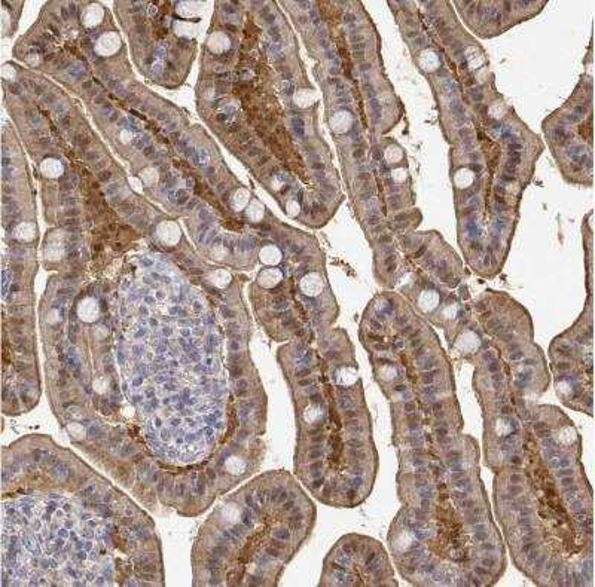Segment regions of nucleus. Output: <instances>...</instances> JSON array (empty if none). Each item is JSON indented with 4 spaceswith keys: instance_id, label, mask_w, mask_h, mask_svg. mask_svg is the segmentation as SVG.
Returning <instances> with one entry per match:
<instances>
[{
    "instance_id": "f257e3e1",
    "label": "nucleus",
    "mask_w": 595,
    "mask_h": 587,
    "mask_svg": "<svg viewBox=\"0 0 595 587\" xmlns=\"http://www.w3.org/2000/svg\"><path fill=\"white\" fill-rule=\"evenodd\" d=\"M119 48H121V37L115 32L104 33L95 43V52L102 57H110L118 52Z\"/></svg>"
},
{
    "instance_id": "f03ea898",
    "label": "nucleus",
    "mask_w": 595,
    "mask_h": 587,
    "mask_svg": "<svg viewBox=\"0 0 595 587\" xmlns=\"http://www.w3.org/2000/svg\"><path fill=\"white\" fill-rule=\"evenodd\" d=\"M158 238L165 244V245H176L180 240V229L177 226V223L171 222V220H165L162 223H159L158 229Z\"/></svg>"
},
{
    "instance_id": "7ed1b4c3",
    "label": "nucleus",
    "mask_w": 595,
    "mask_h": 587,
    "mask_svg": "<svg viewBox=\"0 0 595 587\" xmlns=\"http://www.w3.org/2000/svg\"><path fill=\"white\" fill-rule=\"evenodd\" d=\"M301 290L306 294V296H319L323 292V279L319 274L313 272V274H306L302 279H301Z\"/></svg>"
},
{
    "instance_id": "20e7f679",
    "label": "nucleus",
    "mask_w": 595,
    "mask_h": 587,
    "mask_svg": "<svg viewBox=\"0 0 595 587\" xmlns=\"http://www.w3.org/2000/svg\"><path fill=\"white\" fill-rule=\"evenodd\" d=\"M99 303L92 297L84 299L78 307V317L85 323H92L99 318Z\"/></svg>"
},
{
    "instance_id": "39448f33",
    "label": "nucleus",
    "mask_w": 595,
    "mask_h": 587,
    "mask_svg": "<svg viewBox=\"0 0 595 587\" xmlns=\"http://www.w3.org/2000/svg\"><path fill=\"white\" fill-rule=\"evenodd\" d=\"M353 125V117L348 112L340 110L330 117V128L335 134H345Z\"/></svg>"
},
{
    "instance_id": "423d86ee",
    "label": "nucleus",
    "mask_w": 595,
    "mask_h": 587,
    "mask_svg": "<svg viewBox=\"0 0 595 587\" xmlns=\"http://www.w3.org/2000/svg\"><path fill=\"white\" fill-rule=\"evenodd\" d=\"M207 46L208 49L213 54H223L229 49L231 46V40L225 33L216 32V33H211L208 40H207Z\"/></svg>"
},
{
    "instance_id": "0eeeda50",
    "label": "nucleus",
    "mask_w": 595,
    "mask_h": 587,
    "mask_svg": "<svg viewBox=\"0 0 595 587\" xmlns=\"http://www.w3.org/2000/svg\"><path fill=\"white\" fill-rule=\"evenodd\" d=\"M103 16H104L103 8L100 5L92 3L85 9V12L82 15V22H84V26H86V27H95L103 21Z\"/></svg>"
},
{
    "instance_id": "6e6552de",
    "label": "nucleus",
    "mask_w": 595,
    "mask_h": 587,
    "mask_svg": "<svg viewBox=\"0 0 595 587\" xmlns=\"http://www.w3.org/2000/svg\"><path fill=\"white\" fill-rule=\"evenodd\" d=\"M281 279H283L281 271H278V269H275V268H270V269H265V271H262V272L259 274L257 283H259V286H262L264 289H272V287H275V286L280 283Z\"/></svg>"
},
{
    "instance_id": "1a4fd4ad",
    "label": "nucleus",
    "mask_w": 595,
    "mask_h": 587,
    "mask_svg": "<svg viewBox=\"0 0 595 587\" xmlns=\"http://www.w3.org/2000/svg\"><path fill=\"white\" fill-rule=\"evenodd\" d=\"M439 305V294L435 290H423L418 297V308L423 312H430Z\"/></svg>"
},
{
    "instance_id": "9d476101",
    "label": "nucleus",
    "mask_w": 595,
    "mask_h": 587,
    "mask_svg": "<svg viewBox=\"0 0 595 587\" xmlns=\"http://www.w3.org/2000/svg\"><path fill=\"white\" fill-rule=\"evenodd\" d=\"M259 259L262 263L270 265V266L278 265L281 262V251L275 245H265V247H262L259 253Z\"/></svg>"
},
{
    "instance_id": "9b49d317",
    "label": "nucleus",
    "mask_w": 595,
    "mask_h": 587,
    "mask_svg": "<svg viewBox=\"0 0 595 587\" xmlns=\"http://www.w3.org/2000/svg\"><path fill=\"white\" fill-rule=\"evenodd\" d=\"M40 171H42V174L46 176V177L55 179V177H60V176L63 174L64 168H63V163H61L58 159L48 158V159H45V161L40 163Z\"/></svg>"
},
{
    "instance_id": "f8f14e48",
    "label": "nucleus",
    "mask_w": 595,
    "mask_h": 587,
    "mask_svg": "<svg viewBox=\"0 0 595 587\" xmlns=\"http://www.w3.org/2000/svg\"><path fill=\"white\" fill-rule=\"evenodd\" d=\"M317 98L319 97H317L316 91H313V89H299L293 96V103L298 107L305 109V107H309L311 104H314L317 101Z\"/></svg>"
},
{
    "instance_id": "ddd939ff",
    "label": "nucleus",
    "mask_w": 595,
    "mask_h": 587,
    "mask_svg": "<svg viewBox=\"0 0 595 587\" xmlns=\"http://www.w3.org/2000/svg\"><path fill=\"white\" fill-rule=\"evenodd\" d=\"M479 338L476 336V333H473V332H466V333H463L461 336H460V339H459V342H457V345H459V348L461 349V352H464V354H469V352H473L476 348L479 346Z\"/></svg>"
},
{
    "instance_id": "4468645a",
    "label": "nucleus",
    "mask_w": 595,
    "mask_h": 587,
    "mask_svg": "<svg viewBox=\"0 0 595 587\" xmlns=\"http://www.w3.org/2000/svg\"><path fill=\"white\" fill-rule=\"evenodd\" d=\"M439 57L433 51H423L420 54V67L425 72H435L439 67Z\"/></svg>"
},
{
    "instance_id": "2eb2a0df",
    "label": "nucleus",
    "mask_w": 595,
    "mask_h": 587,
    "mask_svg": "<svg viewBox=\"0 0 595 587\" xmlns=\"http://www.w3.org/2000/svg\"><path fill=\"white\" fill-rule=\"evenodd\" d=\"M34 235H36V228L33 223H29V222L18 225V228L15 229V238L22 243L32 241L34 238Z\"/></svg>"
},
{
    "instance_id": "dca6fc26",
    "label": "nucleus",
    "mask_w": 595,
    "mask_h": 587,
    "mask_svg": "<svg viewBox=\"0 0 595 587\" xmlns=\"http://www.w3.org/2000/svg\"><path fill=\"white\" fill-rule=\"evenodd\" d=\"M201 3L197 2H182L177 5V14L185 18H194L201 14Z\"/></svg>"
},
{
    "instance_id": "f3484780",
    "label": "nucleus",
    "mask_w": 595,
    "mask_h": 587,
    "mask_svg": "<svg viewBox=\"0 0 595 587\" xmlns=\"http://www.w3.org/2000/svg\"><path fill=\"white\" fill-rule=\"evenodd\" d=\"M475 181V173L469 168H460L454 176V183L459 189H466Z\"/></svg>"
},
{
    "instance_id": "a211bd4d",
    "label": "nucleus",
    "mask_w": 595,
    "mask_h": 587,
    "mask_svg": "<svg viewBox=\"0 0 595 587\" xmlns=\"http://www.w3.org/2000/svg\"><path fill=\"white\" fill-rule=\"evenodd\" d=\"M250 201V192L247 189H238L232 196V208L235 211L243 210Z\"/></svg>"
},
{
    "instance_id": "6ab92c4d",
    "label": "nucleus",
    "mask_w": 595,
    "mask_h": 587,
    "mask_svg": "<svg viewBox=\"0 0 595 587\" xmlns=\"http://www.w3.org/2000/svg\"><path fill=\"white\" fill-rule=\"evenodd\" d=\"M197 30H198L197 24L189 22V21H180L176 24V33L177 36H182V37H194Z\"/></svg>"
},
{
    "instance_id": "aec40b11",
    "label": "nucleus",
    "mask_w": 595,
    "mask_h": 587,
    "mask_svg": "<svg viewBox=\"0 0 595 587\" xmlns=\"http://www.w3.org/2000/svg\"><path fill=\"white\" fill-rule=\"evenodd\" d=\"M208 279H210V283H213L214 286H218V287H226V286L229 284V281H231V275H229L226 271L219 269V271L211 272V274L208 275Z\"/></svg>"
},
{
    "instance_id": "412c9836",
    "label": "nucleus",
    "mask_w": 595,
    "mask_h": 587,
    "mask_svg": "<svg viewBox=\"0 0 595 587\" xmlns=\"http://www.w3.org/2000/svg\"><path fill=\"white\" fill-rule=\"evenodd\" d=\"M264 211H265V208H264V205H262L259 201H252L250 202V205H249V208H247V217L252 220V222H260L262 220V217H264Z\"/></svg>"
},
{
    "instance_id": "4be33fe9",
    "label": "nucleus",
    "mask_w": 595,
    "mask_h": 587,
    "mask_svg": "<svg viewBox=\"0 0 595 587\" xmlns=\"http://www.w3.org/2000/svg\"><path fill=\"white\" fill-rule=\"evenodd\" d=\"M466 58H467V63H469V65H470L472 68L481 67V65L484 64V61H485L484 55H482L478 49H476V48H473V46L466 51Z\"/></svg>"
},
{
    "instance_id": "5701e85b",
    "label": "nucleus",
    "mask_w": 595,
    "mask_h": 587,
    "mask_svg": "<svg viewBox=\"0 0 595 587\" xmlns=\"http://www.w3.org/2000/svg\"><path fill=\"white\" fill-rule=\"evenodd\" d=\"M225 467H226L228 472L232 473V474H241V473H244V470H246V464L241 459H238L237 457H231L226 461Z\"/></svg>"
},
{
    "instance_id": "b1692460",
    "label": "nucleus",
    "mask_w": 595,
    "mask_h": 587,
    "mask_svg": "<svg viewBox=\"0 0 595 587\" xmlns=\"http://www.w3.org/2000/svg\"><path fill=\"white\" fill-rule=\"evenodd\" d=\"M384 156H386V159H387L390 163H396V162L402 161V158H403V150H402L399 146H389V147L386 149V152H384Z\"/></svg>"
},
{
    "instance_id": "393cba45",
    "label": "nucleus",
    "mask_w": 595,
    "mask_h": 587,
    "mask_svg": "<svg viewBox=\"0 0 595 587\" xmlns=\"http://www.w3.org/2000/svg\"><path fill=\"white\" fill-rule=\"evenodd\" d=\"M61 256H63V247L60 244H52L50 247H46V257L50 261H58Z\"/></svg>"
},
{
    "instance_id": "a878e982",
    "label": "nucleus",
    "mask_w": 595,
    "mask_h": 587,
    "mask_svg": "<svg viewBox=\"0 0 595 587\" xmlns=\"http://www.w3.org/2000/svg\"><path fill=\"white\" fill-rule=\"evenodd\" d=\"M140 177L146 184H153L158 180V173L153 168H146L140 173Z\"/></svg>"
},
{
    "instance_id": "bb28decb",
    "label": "nucleus",
    "mask_w": 595,
    "mask_h": 587,
    "mask_svg": "<svg viewBox=\"0 0 595 587\" xmlns=\"http://www.w3.org/2000/svg\"><path fill=\"white\" fill-rule=\"evenodd\" d=\"M505 112H506V107H505L503 103H494V104L490 107V113H491V116H494V117H502V116L505 114Z\"/></svg>"
},
{
    "instance_id": "cd10ccee",
    "label": "nucleus",
    "mask_w": 595,
    "mask_h": 587,
    "mask_svg": "<svg viewBox=\"0 0 595 587\" xmlns=\"http://www.w3.org/2000/svg\"><path fill=\"white\" fill-rule=\"evenodd\" d=\"M407 176H408V173H407V170H405V168H394V170L391 171V179H393L396 183L405 181V180H407Z\"/></svg>"
},
{
    "instance_id": "c85d7f7f",
    "label": "nucleus",
    "mask_w": 595,
    "mask_h": 587,
    "mask_svg": "<svg viewBox=\"0 0 595 587\" xmlns=\"http://www.w3.org/2000/svg\"><path fill=\"white\" fill-rule=\"evenodd\" d=\"M299 204H298V201H295V199H290L288 204H286V210H288V213H289V216H296L298 213H299Z\"/></svg>"
},
{
    "instance_id": "c756f323",
    "label": "nucleus",
    "mask_w": 595,
    "mask_h": 587,
    "mask_svg": "<svg viewBox=\"0 0 595 587\" xmlns=\"http://www.w3.org/2000/svg\"><path fill=\"white\" fill-rule=\"evenodd\" d=\"M2 78H3V79H8V81H12V79L15 78V70H14V67L5 64L3 68H2Z\"/></svg>"
},
{
    "instance_id": "7c9ffc66",
    "label": "nucleus",
    "mask_w": 595,
    "mask_h": 587,
    "mask_svg": "<svg viewBox=\"0 0 595 587\" xmlns=\"http://www.w3.org/2000/svg\"><path fill=\"white\" fill-rule=\"evenodd\" d=\"M213 553H214V556H221V554H226L228 550H226V547H223V546H216V547L213 549Z\"/></svg>"
},
{
    "instance_id": "2f4dec72",
    "label": "nucleus",
    "mask_w": 595,
    "mask_h": 587,
    "mask_svg": "<svg viewBox=\"0 0 595 587\" xmlns=\"http://www.w3.org/2000/svg\"><path fill=\"white\" fill-rule=\"evenodd\" d=\"M290 535H289V532L288 531H278V532H275V538H280V539H288Z\"/></svg>"
},
{
    "instance_id": "473e14b6",
    "label": "nucleus",
    "mask_w": 595,
    "mask_h": 587,
    "mask_svg": "<svg viewBox=\"0 0 595 587\" xmlns=\"http://www.w3.org/2000/svg\"><path fill=\"white\" fill-rule=\"evenodd\" d=\"M237 387H238V390H247L249 384H247L244 379H238V381H237Z\"/></svg>"
},
{
    "instance_id": "72a5a7b5",
    "label": "nucleus",
    "mask_w": 595,
    "mask_h": 587,
    "mask_svg": "<svg viewBox=\"0 0 595 587\" xmlns=\"http://www.w3.org/2000/svg\"><path fill=\"white\" fill-rule=\"evenodd\" d=\"M231 375H232V376H234V378H238V376H241V375H243V369H238V367L235 366V369H232Z\"/></svg>"
},
{
    "instance_id": "f704fd0d",
    "label": "nucleus",
    "mask_w": 595,
    "mask_h": 587,
    "mask_svg": "<svg viewBox=\"0 0 595 587\" xmlns=\"http://www.w3.org/2000/svg\"><path fill=\"white\" fill-rule=\"evenodd\" d=\"M92 490H94V486L92 485H89V486H86L84 490H82V495L84 497H88V495H91L92 494Z\"/></svg>"
},
{
    "instance_id": "c9c22d12",
    "label": "nucleus",
    "mask_w": 595,
    "mask_h": 587,
    "mask_svg": "<svg viewBox=\"0 0 595 587\" xmlns=\"http://www.w3.org/2000/svg\"><path fill=\"white\" fill-rule=\"evenodd\" d=\"M197 492L200 495H203V492H204V482L203 480H200L198 482V488H197Z\"/></svg>"
},
{
    "instance_id": "e433bc0d",
    "label": "nucleus",
    "mask_w": 595,
    "mask_h": 587,
    "mask_svg": "<svg viewBox=\"0 0 595 587\" xmlns=\"http://www.w3.org/2000/svg\"><path fill=\"white\" fill-rule=\"evenodd\" d=\"M229 348H231L232 351H238V349H240V345H238L237 342H231V343H229Z\"/></svg>"
},
{
    "instance_id": "4c0bfd02",
    "label": "nucleus",
    "mask_w": 595,
    "mask_h": 587,
    "mask_svg": "<svg viewBox=\"0 0 595 587\" xmlns=\"http://www.w3.org/2000/svg\"><path fill=\"white\" fill-rule=\"evenodd\" d=\"M323 482H324V480H323V479H319V480H314V482H313V488H320V486H322V485H323Z\"/></svg>"
}]
</instances>
